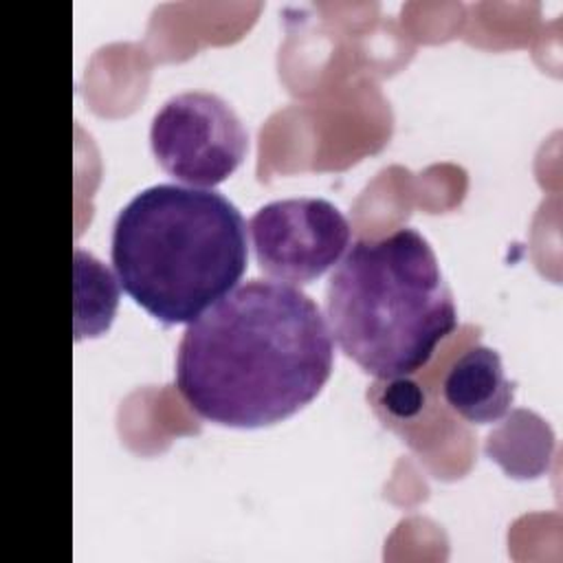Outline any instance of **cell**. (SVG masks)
Segmentation results:
<instances>
[{"label":"cell","instance_id":"6da1fadb","mask_svg":"<svg viewBox=\"0 0 563 563\" xmlns=\"http://www.w3.org/2000/svg\"><path fill=\"white\" fill-rule=\"evenodd\" d=\"M332 367V332L317 301L286 282L249 279L187 323L174 380L200 418L260 429L312 402Z\"/></svg>","mask_w":563,"mask_h":563},{"label":"cell","instance_id":"7a4b0ae2","mask_svg":"<svg viewBox=\"0 0 563 563\" xmlns=\"http://www.w3.org/2000/svg\"><path fill=\"white\" fill-rule=\"evenodd\" d=\"M110 257L134 303L167 325L191 323L244 275L246 222L213 189L152 185L117 213Z\"/></svg>","mask_w":563,"mask_h":563},{"label":"cell","instance_id":"3957f363","mask_svg":"<svg viewBox=\"0 0 563 563\" xmlns=\"http://www.w3.org/2000/svg\"><path fill=\"white\" fill-rule=\"evenodd\" d=\"M325 314L343 354L380 380L422 369L457 328L438 257L413 229L354 242L330 275Z\"/></svg>","mask_w":563,"mask_h":563},{"label":"cell","instance_id":"277c9868","mask_svg":"<svg viewBox=\"0 0 563 563\" xmlns=\"http://www.w3.org/2000/svg\"><path fill=\"white\" fill-rule=\"evenodd\" d=\"M150 145L169 176L209 189L240 167L249 150V132L222 97L189 90L169 97L154 114Z\"/></svg>","mask_w":563,"mask_h":563},{"label":"cell","instance_id":"5b68a950","mask_svg":"<svg viewBox=\"0 0 563 563\" xmlns=\"http://www.w3.org/2000/svg\"><path fill=\"white\" fill-rule=\"evenodd\" d=\"M257 264L279 282L308 284L332 268L350 244L345 216L323 198H284L249 220Z\"/></svg>","mask_w":563,"mask_h":563},{"label":"cell","instance_id":"8992f818","mask_svg":"<svg viewBox=\"0 0 563 563\" xmlns=\"http://www.w3.org/2000/svg\"><path fill=\"white\" fill-rule=\"evenodd\" d=\"M442 394L464 420L490 424L510 411L515 383L506 378L501 358L493 347L473 345L451 363L442 380Z\"/></svg>","mask_w":563,"mask_h":563},{"label":"cell","instance_id":"52a82bcc","mask_svg":"<svg viewBox=\"0 0 563 563\" xmlns=\"http://www.w3.org/2000/svg\"><path fill=\"white\" fill-rule=\"evenodd\" d=\"M119 303L112 273L90 253L75 249V339L103 334Z\"/></svg>","mask_w":563,"mask_h":563},{"label":"cell","instance_id":"ba28073f","mask_svg":"<svg viewBox=\"0 0 563 563\" xmlns=\"http://www.w3.org/2000/svg\"><path fill=\"white\" fill-rule=\"evenodd\" d=\"M385 383L374 385L372 389V400L376 407H380L389 418L394 420H411L416 418L422 407H424V391L422 387L407 378V376H396V378H383Z\"/></svg>","mask_w":563,"mask_h":563}]
</instances>
